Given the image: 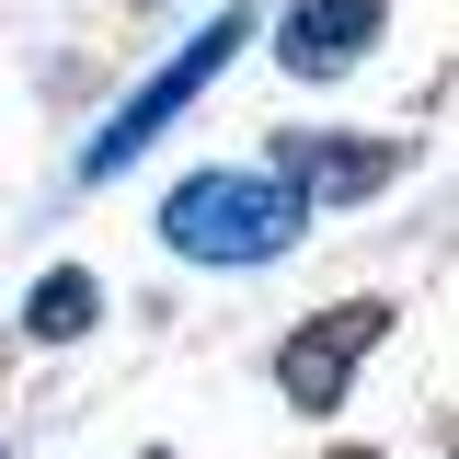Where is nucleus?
Returning a JSON list of instances; mask_svg holds the SVG:
<instances>
[{
  "label": "nucleus",
  "instance_id": "2",
  "mask_svg": "<svg viewBox=\"0 0 459 459\" xmlns=\"http://www.w3.org/2000/svg\"><path fill=\"white\" fill-rule=\"evenodd\" d=\"M241 35H253V12H219V23H207L195 47L172 57V69H150V81H138V92H126V104L104 115V138L81 150V172H92V184H104V172H126V161H138V150H150V138L172 126V115H184V104H195V92H207V81L230 69V47H241Z\"/></svg>",
  "mask_w": 459,
  "mask_h": 459
},
{
  "label": "nucleus",
  "instance_id": "5",
  "mask_svg": "<svg viewBox=\"0 0 459 459\" xmlns=\"http://www.w3.org/2000/svg\"><path fill=\"white\" fill-rule=\"evenodd\" d=\"M276 172L299 184V195H379L402 172V138H287Z\"/></svg>",
  "mask_w": 459,
  "mask_h": 459
},
{
  "label": "nucleus",
  "instance_id": "6",
  "mask_svg": "<svg viewBox=\"0 0 459 459\" xmlns=\"http://www.w3.org/2000/svg\"><path fill=\"white\" fill-rule=\"evenodd\" d=\"M81 322H92V276H69V264H57V276L35 287V310H23V333H35V344H69Z\"/></svg>",
  "mask_w": 459,
  "mask_h": 459
},
{
  "label": "nucleus",
  "instance_id": "1",
  "mask_svg": "<svg viewBox=\"0 0 459 459\" xmlns=\"http://www.w3.org/2000/svg\"><path fill=\"white\" fill-rule=\"evenodd\" d=\"M299 219H310V195L287 172H195V184H172L161 241L184 264H276L299 241Z\"/></svg>",
  "mask_w": 459,
  "mask_h": 459
},
{
  "label": "nucleus",
  "instance_id": "3",
  "mask_svg": "<svg viewBox=\"0 0 459 459\" xmlns=\"http://www.w3.org/2000/svg\"><path fill=\"white\" fill-rule=\"evenodd\" d=\"M379 333H391V310H379V299H344V310H322V322H299L287 356H276V391L299 402V413H333L344 379H356V356H368Z\"/></svg>",
  "mask_w": 459,
  "mask_h": 459
},
{
  "label": "nucleus",
  "instance_id": "4",
  "mask_svg": "<svg viewBox=\"0 0 459 459\" xmlns=\"http://www.w3.org/2000/svg\"><path fill=\"white\" fill-rule=\"evenodd\" d=\"M368 35H379V0H287V81H333V69H356L368 57Z\"/></svg>",
  "mask_w": 459,
  "mask_h": 459
}]
</instances>
